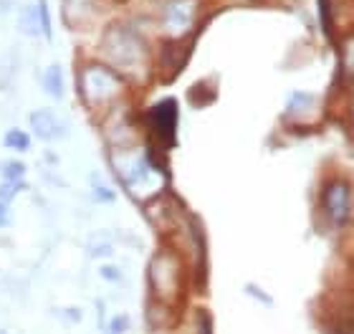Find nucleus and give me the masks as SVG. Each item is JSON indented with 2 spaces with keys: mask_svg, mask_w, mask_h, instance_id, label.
Returning a JSON list of instances; mask_svg holds the SVG:
<instances>
[{
  "mask_svg": "<svg viewBox=\"0 0 354 334\" xmlns=\"http://www.w3.org/2000/svg\"><path fill=\"white\" fill-rule=\"evenodd\" d=\"M18 28H21L26 36H38V33H41V23H38V8L36 6L23 10Z\"/></svg>",
  "mask_w": 354,
  "mask_h": 334,
  "instance_id": "423d86ee",
  "label": "nucleus"
},
{
  "mask_svg": "<svg viewBox=\"0 0 354 334\" xmlns=\"http://www.w3.org/2000/svg\"><path fill=\"white\" fill-rule=\"evenodd\" d=\"M23 190V180H3V185H0V201H10L15 193H21Z\"/></svg>",
  "mask_w": 354,
  "mask_h": 334,
  "instance_id": "1a4fd4ad",
  "label": "nucleus"
},
{
  "mask_svg": "<svg viewBox=\"0 0 354 334\" xmlns=\"http://www.w3.org/2000/svg\"><path fill=\"white\" fill-rule=\"evenodd\" d=\"M8 223H10V210H8L6 201H0V228H6Z\"/></svg>",
  "mask_w": 354,
  "mask_h": 334,
  "instance_id": "f8f14e48",
  "label": "nucleus"
},
{
  "mask_svg": "<svg viewBox=\"0 0 354 334\" xmlns=\"http://www.w3.org/2000/svg\"><path fill=\"white\" fill-rule=\"evenodd\" d=\"M127 329V317H114L111 319V334H122Z\"/></svg>",
  "mask_w": 354,
  "mask_h": 334,
  "instance_id": "9b49d317",
  "label": "nucleus"
},
{
  "mask_svg": "<svg viewBox=\"0 0 354 334\" xmlns=\"http://www.w3.org/2000/svg\"><path fill=\"white\" fill-rule=\"evenodd\" d=\"M23 175H26V165L23 163L10 160V163L3 165V178L6 180H23Z\"/></svg>",
  "mask_w": 354,
  "mask_h": 334,
  "instance_id": "9d476101",
  "label": "nucleus"
},
{
  "mask_svg": "<svg viewBox=\"0 0 354 334\" xmlns=\"http://www.w3.org/2000/svg\"><path fill=\"white\" fill-rule=\"evenodd\" d=\"M30 127H33L36 137H41V140H46V142L59 140V137L66 134V124H64V119H61L53 109L30 111Z\"/></svg>",
  "mask_w": 354,
  "mask_h": 334,
  "instance_id": "7ed1b4c3",
  "label": "nucleus"
},
{
  "mask_svg": "<svg viewBox=\"0 0 354 334\" xmlns=\"http://www.w3.org/2000/svg\"><path fill=\"white\" fill-rule=\"evenodd\" d=\"M109 82H117L114 76L102 66H91V68H84L82 74V94L86 99L88 104H99L104 99H109L114 91H117V84H109Z\"/></svg>",
  "mask_w": 354,
  "mask_h": 334,
  "instance_id": "f257e3e1",
  "label": "nucleus"
},
{
  "mask_svg": "<svg viewBox=\"0 0 354 334\" xmlns=\"http://www.w3.org/2000/svg\"><path fill=\"white\" fill-rule=\"evenodd\" d=\"M6 147L15 149V152H26L30 147V137L23 129H10L6 134Z\"/></svg>",
  "mask_w": 354,
  "mask_h": 334,
  "instance_id": "0eeeda50",
  "label": "nucleus"
},
{
  "mask_svg": "<svg viewBox=\"0 0 354 334\" xmlns=\"http://www.w3.org/2000/svg\"><path fill=\"white\" fill-rule=\"evenodd\" d=\"M38 23H41V30H44L46 38L53 36V28H51V13H48V6H46V0H38Z\"/></svg>",
  "mask_w": 354,
  "mask_h": 334,
  "instance_id": "6e6552de",
  "label": "nucleus"
},
{
  "mask_svg": "<svg viewBox=\"0 0 354 334\" xmlns=\"http://www.w3.org/2000/svg\"><path fill=\"white\" fill-rule=\"evenodd\" d=\"M149 124L160 134V140L167 142V147H170L172 140H175V124H177L175 102L167 99V102H160L157 106H152V111H149Z\"/></svg>",
  "mask_w": 354,
  "mask_h": 334,
  "instance_id": "f03ea898",
  "label": "nucleus"
},
{
  "mask_svg": "<svg viewBox=\"0 0 354 334\" xmlns=\"http://www.w3.org/2000/svg\"><path fill=\"white\" fill-rule=\"evenodd\" d=\"M0 334H6V332H0Z\"/></svg>",
  "mask_w": 354,
  "mask_h": 334,
  "instance_id": "ddd939ff",
  "label": "nucleus"
},
{
  "mask_svg": "<svg viewBox=\"0 0 354 334\" xmlns=\"http://www.w3.org/2000/svg\"><path fill=\"white\" fill-rule=\"evenodd\" d=\"M326 208H329V213H332L337 221H342L344 218V213H347V203H349V195H347V187L342 185V183H337V185L326 193Z\"/></svg>",
  "mask_w": 354,
  "mask_h": 334,
  "instance_id": "20e7f679",
  "label": "nucleus"
},
{
  "mask_svg": "<svg viewBox=\"0 0 354 334\" xmlns=\"http://www.w3.org/2000/svg\"><path fill=\"white\" fill-rule=\"evenodd\" d=\"M44 89L48 91L53 99L64 97V74H61L59 64H51V66L44 71Z\"/></svg>",
  "mask_w": 354,
  "mask_h": 334,
  "instance_id": "39448f33",
  "label": "nucleus"
}]
</instances>
